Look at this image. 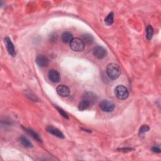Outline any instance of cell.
<instances>
[{"mask_svg":"<svg viewBox=\"0 0 161 161\" xmlns=\"http://www.w3.org/2000/svg\"><path fill=\"white\" fill-rule=\"evenodd\" d=\"M106 72L110 79L115 80L118 79L120 76L121 69L118 64L111 63L107 66Z\"/></svg>","mask_w":161,"mask_h":161,"instance_id":"6da1fadb","label":"cell"},{"mask_svg":"<svg viewBox=\"0 0 161 161\" xmlns=\"http://www.w3.org/2000/svg\"><path fill=\"white\" fill-rule=\"evenodd\" d=\"M115 93L118 99L120 100H126L129 95L127 88L123 85H119L116 87L115 89Z\"/></svg>","mask_w":161,"mask_h":161,"instance_id":"7a4b0ae2","label":"cell"},{"mask_svg":"<svg viewBox=\"0 0 161 161\" xmlns=\"http://www.w3.org/2000/svg\"><path fill=\"white\" fill-rule=\"evenodd\" d=\"M70 47L74 52H82L84 50L85 43L82 39L74 38L70 43Z\"/></svg>","mask_w":161,"mask_h":161,"instance_id":"3957f363","label":"cell"},{"mask_svg":"<svg viewBox=\"0 0 161 161\" xmlns=\"http://www.w3.org/2000/svg\"><path fill=\"white\" fill-rule=\"evenodd\" d=\"M101 109L104 112H111L115 109V104L113 103L109 100H102L100 103Z\"/></svg>","mask_w":161,"mask_h":161,"instance_id":"277c9868","label":"cell"},{"mask_svg":"<svg viewBox=\"0 0 161 161\" xmlns=\"http://www.w3.org/2000/svg\"><path fill=\"white\" fill-rule=\"evenodd\" d=\"M93 55L98 59H103L107 55L106 50L102 46H96L94 48L93 51Z\"/></svg>","mask_w":161,"mask_h":161,"instance_id":"5b68a950","label":"cell"},{"mask_svg":"<svg viewBox=\"0 0 161 161\" xmlns=\"http://www.w3.org/2000/svg\"><path fill=\"white\" fill-rule=\"evenodd\" d=\"M35 62L38 66L42 67H47L49 64V60L48 57L44 55H39L35 59Z\"/></svg>","mask_w":161,"mask_h":161,"instance_id":"8992f818","label":"cell"},{"mask_svg":"<svg viewBox=\"0 0 161 161\" xmlns=\"http://www.w3.org/2000/svg\"><path fill=\"white\" fill-rule=\"evenodd\" d=\"M5 42L6 47L7 49V50L9 53V54L12 56V57H15L16 55V52H15L14 46H13V44L11 39L9 37H6L5 39Z\"/></svg>","mask_w":161,"mask_h":161,"instance_id":"52a82bcc","label":"cell"},{"mask_svg":"<svg viewBox=\"0 0 161 161\" xmlns=\"http://www.w3.org/2000/svg\"><path fill=\"white\" fill-rule=\"evenodd\" d=\"M57 93L62 97H67L70 94V89L66 85H59L57 87Z\"/></svg>","mask_w":161,"mask_h":161,"instance_id":"ba28073f","label":"cell"},{"mask_svg":"<svg viewBox=\"0 0 161 161\" xmlns=\"http://www.w3.org/2000/svg\"><path fill=\"white\" fill-rule=\"evenodd\" d=\"M49 78L53 83H58L60 80V75L56 70L51 69L49 72Z\"/></svg>","mask_w":161,"mask_h":161,"instance_id":"9c48e42d","label":"cell"},{"mask_svg":"<svg viewBox=\"0 0 161 161\" xmlns=\"http://www.w3.org/2000/svg\"><path fill=\"white\" fill-rule=\"evenodd\" d=\"M46 130L47 131L52 134V135H55L60 139H64V134L62 133L59 129L53 127H52V126H48L47 128H46Z\"/></svg>","mask_w":161,"mask_h":161,"instance_id":"30bf717a","label":"cell"},{"mask_svg":"<svg viewBox=\"0 0 161 161\" xmlns=\"http://www.w3.org/2000/svg\"><path fill=\"white\" fill-rule=\"evenodd\" d=\"M83 100L87 101L90 104L94 103L97 100V96L95 94L91 92H87L83 96Z\"/></svg>","mask_w":161,"mask_h":161,"instance_id":"8fae6325","label":"cell"},{"mask_svg":"<svg viewBox=\"0 0 161 161\" xmlns=\"http://www.w3.org/2000/svg\"><path fill=\"white\" fill-rule=\"evenodd\" d=\"M61 38L62 40L66 43H70V42L74 39L73 34L69 32H65L62 33Z\"/></svg>","mask_w":161,"mask_h":161,"instance_id":"7c38bea8","label":"cell"},{"mask_svg":"<svg viewBox=\"0 0 161 161\" xmlns=\"http://www.w3.org/2000/svg\"><path fill=\"white\" fill-rule=\"evenodd\" d=\"M94 37L92 35L86 33L82 35V40L85 44H91L94 42Z\"/></svg>","mask_w":161,"mask_h":161,"instance_id":"4fadbf2b","label":"cell"},{"mask_svg":"<svg viewBox=\"0 0 161 161\" xmlns=\"http://www.w3.org/2000/svg\"><path fill=\"white\" fill-rule=\"evenodd\" d=\"M23 128L25 130L26 132H27L29 134V135H30V136H32L34 139L37 140L39 142H42L41 138L40 137V136L38 135V134L36 132H35L33 130H32L31 129H29V128H24V127H23Z\"/></svg>","mask_w":161,"mask_h":161,"instance_id":"5bb4252c","label":"cell"},{"mask_svg":"<svg viewBox=\"0 0 161 161\" xmlns=\"http://www.w3.org/2000/svg\"><path fill=\"white\" fill-rule=\"evenodd\" d=\"M90 105H91L90 103H89L87 101L83 100L79 102L78 104V109L80 111H84L87 110Z\"/></svg>","mask_w":161,"mask_h":161,"instance_id":"9a60e30c","label":"cell"},{"mask_svg":"<svg viewBox=\"0 0 161 161\" xmlns=\"http://www.w3.org/2000/svg\"><path fill=\"white\" fill-rule=\"evenodd\" d=\"M154 29L151 25H148L146 28V37L147 40H150L153 37Z\"/></svg>","mask_w":161,"mask_h":161,"instance_id":"2e32d148","label":"cell"},{"mask_svg":"<svg viewBox=\"0 0 161 161\" xmlns=\"http://www.w3.org/2000/svg\"><path fill=\"white\" fill-rule=\"evenodd\" d=\"M20 141L21 142V144L25 147L27 148H30L33 147V145L32 143L30 142V140L25 137H21L20 138Z\"/></svg>","mask_w":161,"mask_h":161,"instance_id":"e0dca14e","label":"cell"},{"mask_svg":"<svg viewBox=\"0 0 161 161\" xmlns=\"http://www.w3.org/2000/svg\"><path fill=\"white\" fill-rule=\"evenodd\" d=\"M104 22H105V23L108 26L111 25L113 23V22H114V14H113V12H111V13H110L108 14V15L107 16V17L105 19Z\"/></svg>","mask_w":161,"mask_h":161,"instance_id":"ac0fdd59","label":"cell"},{"mask_svg":"<svg viewBox=\"0 0 161 161\" xmlns=\"http://www.w3.org/2000/svg\"><path fill=\"white\" fill-rule=\"evenodd\" d=\"M150 130V128L149 127L148 125H142V127L140 128L139 130V135L141 137L142 135H144V134L148 132Z\"/></svg>","mask_w":161,"mask_h":161,"instance_id":"d6986e66","label":"cell"},{"mask_svg":"<svg viewBox=\"0 0 161 161\" xmlns=\"http://www.w3.org/2000/svg\"><path fill=\"white\" fill-rule=\"evenodd\" d=\"M56 108H57V110H58V111L60 113V114L62 116V117H63L65 118H66V119H69L68 115H67V113H66L63 110H62L61 108H59V107H57V106H56Z\"/></svg>","mask_w":161,"mask_h":161,"instance_id":"ffe728a7","label":"cell"},{"mask_svg":"<svg viewBox=\"0 0 161 161\" xmlns=\"http://www.w3.org/2000/svg\"><path fill=\"white\" fill-rule=\"evenodd\" d=\"M152 150L154 152H156V153H160L161 152V150H160V147L158 146H154L152 148Z\"/></svg>","mask_w":161,"mask_h":161,"instance_id":"44dd1931","label":"cell"},{"mask_svg":"<svg viewBox=\"0 0 161 161\" xmlns=\"http://www.w3.org/2000/svg\"><path fill=\"white\" fill-rule=\"evenodd\" d=\"M120 150H122H122H124V152H128V151L132 150V149H131V148H126V149L124 148V149H120Z\"/></svg>","mask_w":161,"mask_h":161,"instance_id":"7402d4cb","label":"cell"}]
</instances>
